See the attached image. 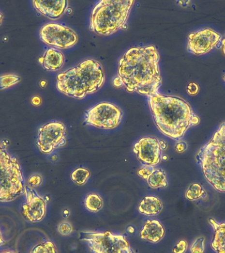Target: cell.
Listing matches in <instances>:
<instances>
[{
	"instance_id": "17",
	"label": "cell",
	"mask_w": 225,
	"mask_h": 253,
	"mask_svg": "<svg viewBox=\"0 0 225 253\" xmlns=\"http://www.w3.org/2000/svg\"><path fill=\"white\" fill-rule=\"evenodd\" d=\"M209 222L214 231L211 243L212 249L216 253H225V222L219 223L213 218H210Z\"/></svg>"
},
{
	"instance_id": "34",
	"label": "cell",
	"mask_w": 225,
	"mask_h": 253,
	"mask_svg": "<svg viewBox=\"0 0 225 253\" xmlns=\"http://www.w3.org/2000/svg\"><path fill=\"white\" fill-rule=\"evenodd\" d=\"M160 145H161V147H162V150L166 149V144L165 142H164V141H160Z\"/></svg>"
},
{
	"instance_id": "8",
	"label": "cell",
	"mask_w": 225,
	"mask_h": 253,
	"mask_svg": "<svg viewBox=\"0 0 225 253\" xmlns=\"http://www.w3.org/2000/svg\"><path fill=\"white\" fill-rule=\"evenodd\" d=\"M122 117L123 112L118 106L102 102L86 112L85 124L100 129H114L120 126Z\"/></svg>"
},
{
	"instance_id": "18",
	"label": "cell",
	"mask_w": 225,
	"mask_h": 253,
	"mask_svg": "<svg viewBox=\"0 0 225 253\" xmlns=\"http://www.w3.org/2000/svg\"><path fill=\"white\" fill-rule=\"evenodd\" d=\"M163 210V203L159 198L153 196L144 197L138 206L140 214L147 216H155Z\"/></svg>"
},
{
	"instance_id": "40",
	"label": "cell",
	"mask_w": 225,
	"mask_h": 253,
	"mask_svg": "<svg viewBox=\"0 0 225 253\" xmlns=\"http://www.w3.org/2000/svg\"><path fill=\"white\" fill-rule=\"evenodd\" d=\"M223 79H224L225 81V75L224 77H223Z\"/></svg>"
},
{
	"instance_id": "33",
	"label": "cell",
	"mask_w": 225,
	"mask_h": 253,
	"mask_svg": "<svg viewBox=\"0 0 225 253\" xmlns=\"http://www.w3.org/2000/svg\"><path fill=\"white\" fill-rule=\"evenodd\" d=\"M113 84H114L115 87H120L123 85V82H122V80L120 79V78H119V77L114 79V80H113Z\"/></svg>"
},
{
	"instance_id": "5",
	"label": "cell",
	"mask_w": 225,
	"mask_h": 253,
	"mask_svg": "<svg viewBox=\"0 0 225 253\" xmlns=\"http://www.w3.org/2000/svg\"><path fill=\"white\" fill-rule=\"evenodd\" d=\"M134 0H102L93 9L90 29L98 35L109 36L127 27Z\"/></svg>"
},
{
	"instance_id": "6",
	"label": "cell",
	"mask_w": 225,
	"mask_h": 253,
	"mask_svg": "<svg viewBox=\"0 0 225 253\" xmlns=\"http://www.w3.org/2000/svg\"><path fill=\"white\" fill-rule=\"evenodd\" d=\"M25 187L19 162L0 144V202L15 201L25 194Z\"/></svg>"
},
{
	"instance_id": "32",
	"label": "cell",
	"mask_w": 225,
	"mask_h": 253,
	"mask_svg": "<svg viewBox=\"0 0 225 253\" xmlns=\"http://www.w3.org/2000/svg\"><path fill=\"white\" fill-rule=\"evenodd\" d=\"M31 103L32 104V105L35 106H39L42 103V99L38 96H33L32 100H31Z\"/></svg>"
},
{
	"instance_id": "39",
	"label": "cell",
	"mask_w": 225,
	"mask_h": 253,
	"mask_svg": "<svg viewBox=\"0 0 225 253\" xmlns=\"http://www.w3.org/2000/svg\"><path fill=\"white\" fill-rule=\"evenodd\" d=\"M1 253H18L14 252V251H3V252Z\"/></svg>"
},
{
	"instance_id": "28",
	"label": "cell",
	"mask_w": 225,
	"mask_h": 253,
	"mask_svg": "<svg viewBox=\"0 0 225 253\" xmlns=\"http://www.w3.org/2000/svg\"><path fill=\"white\" fill-rule=\"evenodd\" d=\"M188 249V243L185 240H180L173 249V253H185Z\"/></svg>"
},
{
	"instance_id": "15",
	"label": "cell",
	"mask_w": 225,
	"mask_h": 253,
	"mask_svg": "<svg viewBox=\"0 0 225 253\" xmlns=\"http://www.w3.org/2000/svg\"><path fill=\"white\" fill-rule=\"evenodd\" d=\"M165 231L162 223L157 220H148L140 232L141 239L157 243L164 237Z\"/></svg>"
},
{
	"instance_id": "14",
	"label": "cell",
	"mask_w": 225,
	"mask_h": 253,
	"mask_svg": "<svg viewBox=\"0 0 225 253\" xmlns=\"http://www.w3.org/2000/svg\"><path fill=\"white\" fill-rule=\"evenodd\" d=\"M33 7L38 13L45 17L57 20L65 12L68 2L65 0L61 1H32Z\"/></svg>"
},
{
	"instance_id": "2",
	"label": "cell",
	"mask_w": 225,
	"mask_h": 253,
	"mask_svg": "<svg viewBox=\"0 0 225 253\" xmlns=\"http://www.w3.org/2000/svg\"><path fill=\"white\" fill-rule=\"evenodd\" d=\"M148 103L158 129L173 140L180 141L189 128L200 123L189 103L180 97L158 93L148 96Z\"/></svg>"
},
{
	"instance_id": "3",
	"label": "cell",
	"mask_w": 225,
	"mask_h": 253,
	"mask_svg": "<svg viewBox=\"0 0 225 253\" xmlns=\"http://www.w3.org/2000/svg\"><path fill=\"white\" fill-rule=\"evenodd\" d=\"M105 74L100 62L94 60L83 61L57 76L56 87L66 96L83 99L101 89Z\"/></svg>"
},
{
	"instance_id": "37",
	"label": "cell",
	"mask_w": 225,
	"mask_h": 253,
	"mask_svg": "<svg viewBox=\"0 0 225 253\" xmlns=\"http://www.w3.org/2000/svg\"><path fill=\"white\" fill-rule=\"evenodd\" d=\"M5 243L4 240L3 239L2 236H1V232H0V246Z\"/></svg>"
},
{
	"instance_id": "29",
	"label": "cell",
	"mask_w": 225,
	"mask_h": 253,
	"mask_svg": "<svg viewBox=\"0 0 225 253\" xmlns=\"http://www.w3.org/2000/svg\"><path fill=\"white\" fill-rule=\"evenodd\" d=\"M43 183V177L39 174H34L29 179L28 183L30 188L39 186Z\"/></svg>"
},
{
	"instance_id": "1",
	"label": "cell",
	"mask_w": 225,
	"mask_h": 253,
	"mask_svg": "<svg viewBox=\"0 0 225 253\" xmlns=\"http://www.w3.org/2000/svg\"><path fill=\"white\" fill-rule=\"evenodd\" d=\"M155 46L131 47L120 59L118 75L129 93L150 96L159 93L162 84Z\"/></svg>"
},
{
	"instance_id": "23",
	"label": "cell",
	"mask_w": 225,
	"mask_h": 253,
	"mask_svg": "<svg viewBox=\"0 0 225 253\" xmlns=\"http://www.w3.org/2000/svg\"><path fill=\"white\" fill-rule=\"evenodd\" d=\"M21 77L14 74L0 76V90H6L21 81Z\"/></svg>"
},
{
	"instance_id": "26",
	"label": "cell",
	"mask_w": 225,
	"mask_h": 253,
	"mask_svg": "<svg viewBox=\"0 0 225 253\" xmlns=\"http://www.w3.org/2000/svg\"><path fill=\"white\" fill-rule=\"evenodd\" d=\"M155 169L153 166H148V165H143L137 172L138 176H140L141 178L146 179L147 180L148 177L151 175Z\"/></svg>"
},
{
	"instance_id": "24",
	"label": "cell",
	"mask_w": 225,
	"mask_h": 253,
	"mask_svg": "<svg viewBox=\"0 0 225 253\" xmlns=\"http://www.w3.org/2000/svg\"><path fill=\"white\" fill-rule=\"evenodd\" d=\"M30 253H58L56 245L52 241H45L33 247Z\"/></svg>"
},
{
	"instance_id": "4",
	"label": "cell",
	"mask_w": 225,
	"mask_h": 253,
	"mask_svg": "<svg viewBox=\"0 0 225 253\" xmlns=\"http://www.w3.org/2000/svg\"><path fill=\"white\" fill-rule=\"evenodd\" d=\"M195 159L208 182L217 191L225 192V122L201 148Z\"/></svg>"
},
{
	"instance_id": "25",
	"label": "cell",
	"mask_w": 225,
	"mask_h": 253,
	"mask_svg": "<svg viewBox=\"0 0 225 253\" xmlns=\"http://www.w3.org/2000/svg\"><path fill=\"white\" fill-rule=\"evenodd\" d=\"M205 250V238L198 237L190 246L191 253H204Z\"/></svg>"
},
{
	"instance_id": "27",
	"label": "cell",
	"mask_w": 225,
	"mask_h": 253,
	"mask_svg": "<svg viewBox=\"0 0 225 253\" xmlns=\"http://www.w3.org/2000/svg\"><path fill=\"white\" fill-rule=\"evenodd\" d=\"M58 230L62 236H67L73 232V228L71 223L67 222V221H63V222L60 223Z\"/></svg>"
},
{
	"instance_id": "38",
	"label": "cell",
	"mask_w": 225,
	"mask_h": 253,
	"mask_svg": "<svg viewBox=\"0 0 225 253\" xmlns=\"http://www.w3.org/2000/svg\"><path fill=\"white\" fill-rule=\"evenodd\" d=\"M3 19V16L2 13L0 12V25H1V23H2Z\"/></svg>"
},
{
	"instance_id": "31",
	"label": "cell",
	"mask_w": 225,
	"mask_h": 253,
	"mask_svg": "<svg viewBox=\"0 0 225 253\" xmlns=\"http://www.w3.org/2000/svg\"><path fill=\"white\" fill-rule=\"evenodd\" d=\"M187 148L188 145L186 144V143L184 142H179L177 143L176 146H175V149H176L177 151L179 153L185 151V150L187 149Z\"/></svg>"
},
{
	"instance_id": "21",
	"label": "cell",
	"mask_w": 225,
	"mask_h": 253,
	"mask_svg": "<svg viewBox=\"0 0 225 253\" xmlns=\"http://www.w3.org/2000/svg\"><path fill=\"white\" fill-rule=\"evenodd\" d=\"M206 195V192L202 185L197 183L190 185L185 193L186 199L190 201H197L204 198Z\"/></svg>"
},
{
	"instance_id": "19",
	"label": "cell",
	"mask_w": 225,
	"mask_h": 253,
	"mask_svg": "<svg viewBox=\"0 0 225 253\" xmlns=\"http://www.w3.org/2000/svg\"><path fill=\"white\" fill-rule=\"evenodd\" d=\"M146 181L150 188L152 189L165 188L168 186L165 172L161 169L153 170Z\"/></svg>"
},
{
	"instance_id": "22",
	"label": "cell",
	"mask_w": 225,
	"mask_h": 253,
	"mask_svg": "<svg viewBox=\"0 0 225 253\" xmlns=\"http://www.w3.org/2000/svg\"><path fill=\"white\" fill-rule=\"evenodd\" d=\"M90 172L87 168H78L71 174V179L78 185H84L89 180Z\"/></svg>"
},
{
	"instance_id": "13",
	"label": "cell",
	"mask_w": 225,
	"mask_h": 253,
	"mask_svg": "<svg viewBox=\"0 0 225 253\" xmlns=\"http://www.w3.org/2000/svg\"><path fill=\"white\" fill-rule=\"evenodd\" d=\"M25 194L26 202L22 205L24 217L32 223L43 221L46 213V201L30 187H25Z\"/></svg>"
},
{
	"instance_id": "36",
	"label": "cell",
	"mask_w": 225,
	"mask_h": 253,
	"mask_svg": "<svg viewBox=\"0 0 225 253\" xmlns=\"http://www.w3.org/2000/svg\"><path fill=\"white\" fill-rule=\"evenodd\" d=\"M127 231H128V232H129L130 233V234H134L135 230L134 227L130 226V227H128Z\"/></svg>"
},
{
	"instance_id": "20",
	"label": "cell",
	"mask_w": 225,
	"mask_h": 253,
	"mask_svg": "<svg viewBox=\"0 0 225 253\" xmlns=\"http://www.w3.org/2000/svg\"><path fill=\"white\" fill-rule=\"evenodd\" d=\"M84 204L88 210L96 213L103 208L104 201L98 194L90 193L86 196Z\"/></svg>"
},
{
	"instance_id": "10",
	"label": "cell",
	"mask_w": 225,
	"mask_h": 253,
	"mask_svg": "<svg viewBox=\"0 0 225 253\" xmlns=\"http://www.w3.org/2000/svg\"><path fill=\"white\" fill-rule=\"evenodd\" d=\"M67 143V129L63 123L52 122L44 125L38 130L36 144L40 151L49 155Z\"/></svg>"
},
{
	"instance_id": "16",
	"label": "cell",
	"mask_w": 225,
	"mask_h": 253,
	"mask_svg": "<svg viewBox=\"0 0 225 253\" xmlns=\"http://www.w3.org/2000/svg\"><path fill=\"white\" fill-rule=\"evenodd\" d=\"M64 62L65 58L61 51L53 47L47 49L39 59L40 63L44 69L52 72L60 70L63 65Z\"/></svg>"
},
{
	"instance_id": "11",
	"label": "cell",
	"mask_w": 225,
	"mask_h": 253,
	"mask_svg": "<svg viewBox=\"0 0 225 253\" xmlns=\"http://www.w3.org/2000/svg\"><path fill=\"white\" fill-rule=\"evenodd\" d=\"M221 40V34L213 29H202L188 36V51L197 56L207 54L217 47Z\"/></svg>"
},
{
	"instance_id": "12",
	"label": "cell",
	"mask_w": 225,
	"mask_h": 253,
	"mask_svg": "<svg viewBox=\"0 0 225 253\" xmlns=\"http://www.w3.org/2000/svg\"><path fill=\"white\" fill-rule=\"evenodd\" d=\"M137 158L143 165L157 166L162 159V149L160 141L153 137L140 139L133 147Z\"/></svg>"
},
{
	"instance_id": "30",
	"label": "cell",
	"mask_w": 225,
	"mask_h": 253,
	"mask_svg": "<svg viewBox=\"0 0 225 253\" xmlns=\"http://www.w3.org/2000/svg\"><path fill=\"white\" fill-rule=\"evenodd\" d=\"M199 90V86L195 82H191L187 87L188 93L191 96H195L198 93Z\"/></svg>"
},
{
	"instance_id": "35",
	"label": "cell",
	"mask_w": 225,
	"mask_h": 253,
	"mask_svg": "<svg viewBox=\"0 0 225 253\" xmlns=\"http://www.w3.org/2000/svg\"><path fill=\"white\" fill-rule=\"evenodd\" d=\"M221 47H222L223 52L225 55V36L224 39L223 40L222 43H221Z\"/></svg>"
},
{
	"instance_id": "7",
	"label": "cell",
	"mask_w": 225,
	"mask_h": 253,
	"mask_svg": "<svg viewBox=\"0 0 225 253\" xmlns=\"http://www.w3.org/2000/svg\"><path fill=\"white\" fill-rule=\"evenodd\" d=\"M79 239L85 241L93 253H133L122 235L87 231L80 232Z\"/></svg>"
},
{
	"instance_id": "9",
	"label": "cell",
	"mask_w": 225,
	"mask_h": 253,
	"mask_svg": "<svg viewBox=\"0 0 225 253\" xmlns=\"http://www.w3.org/2000/svg\"><path fill=\"white\" fill-rule=\"evenodd\" d=\"M40 38L49 47L55 49L71 48L77 44V33L68 27L58 23H47L40 29Z\"/></svg>"
}]
</instances>
